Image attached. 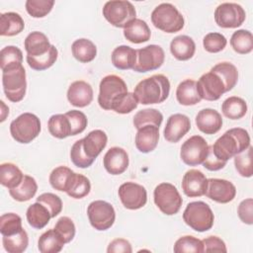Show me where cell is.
Instances as JSON below:
<instances>
[{"label": "cell", "instance_id": "cell-3", "mask_svg": "<svg viewBox=\"0 0 253 253\" xmlns=\"http://www.w3.org/2000/svg\"><path fill=\"white\" fill-rule=\"evenodd\" d=\"M127 92V86L122 77L115 74L107 75L99 85V106L106 111H111Z\"/></svg>", "mask_w": 253, "mask_h": 253}, {"label": "cell", "instance_id": "cell-54", "mask_svg": "<svg viewBox=\"0 0 253 253\" xmlns=\"http://www.w3.org/2000/svg\"><path fill=\"white\" fill-rule=\"evenodd\" d=\"M138 101L133 93L127 92L113 108L112 111L118 114H128L136 109Z\"/></svg>", "mask_w": 253, "mask_h": 253}, {"label": "cell", "instance_id": "cell-23", "mask_svg": "<svg viewBox=\"0 0 253 253\" xmlns=\"http://www.w3.org/2000/svg\"><path fill=\"white\" fill-rule=\"evenodd\" d=\"M170 51L178 60H189L195 54L196 44L193 39L189 36H177L170 42Z\"/></svg>", "mask_w": 253, "mask_h": 253}, {"label": "cell", "instance_id": "cell-28", "mask_svg": "<svg viewBox=\"0 0 253 253\" xmlns=\"http://www.w3.org/2000/svg\"><path fill=\"white\" fill-rule=\"evenodd\" d=\"M176 99L183 106H193L200 103L202 98L197 90V82L193 79L180 82L176 89Z\"/></svg>", "mask_w": 253, "mask_h": 253}, {"label": "cell", "instance_id": "cell-29", "mask_svg": "<svg viewBox=\"0 0 253 253\" xmlns=\"http://www.w3.org/2000/svg\"><path fill=\"white\" fill-rule=\"evenodd\" d=\"M25 28L22 16L15 12H6L0 15V35L13 37L20 34Z\"/></svg>", "mask_w": 253, "mask_h": 253}, {"label": "cell", "instance_id": "cell-51", "mask_svg": "<svg viewBox=\"0 0 253 253\" xmlns=\"http://www.w3.org/2000/svg\"><path fill=\"white\" fill-rule=\"evenodd\" d=\"M54 230L62 238L64 243H69L75 236V224L73 220L68 216H61L57 219Z\"/></svg>", "mask_w": 253, "mask_h": 253}, {"label": "cell", "instance_id": "cell-11", "mask_svg": "<svg viewBox=\"0 0 253 253\" xmlns=\"http://www.w3.org/2000/svg\"><path fill=\"white\" fill-rule=\"evenodd\" d=\"M214 21L216 25L224 29L240 27L246 18V13L241 5L225 2L219 4L214 10Z\"/></svg>", "mask_w": 253, "mask_h": 253}, {"label": "cell", "instance_id": "cell-27", "mask_svg": "<svg viewBox=\"0 0 253 253\" xmlns=\"http://www.w3.org/2000/svg\"><path fill=\"white\" fill-rule=\"evenodd\" d=\"M113 65L121 70L132 69L136 62V49L128 45H119L112 52Z\"/></svg>", "mask_w": 253, "mask_h": 253}, {"label": "cell", "instance_id": "cell-4", "mask_svg": "<svg viewBox=\"0 0 253 253\" xmlns=\"http://www.w3.org/2000/svg\"><path fill=\"white\" fill-rule=\"evenodd\" d=\"M151 22L155 28L168 34L181 31L185 20L179 10L171 3H161L151 13Z\"/></svg>", "mask_w": 253, "mask_h": 253}, {"label": "cell", "instance_id": "cell-57", "mask_svg": "<svg viewBox=\"0 0 253 253\" xmlns=\"http://www.w3.org/2000/svg\"><path fill=\"white\" fill-rule=\"evenodd\" d=\"M108 253H131L132 248L130 243L125 238H116L110 242L108 248Z\"/></svg>", "mask_w": 253, "mask_h": 253}, {"label": "cell", "instance_id": "cell-38", "mask_svg": "<svg viewBox=\"0 0 253 253\" xmlns=\"http://www.w3.org/2000/svg\"><path fill=\"white\" fill-rule=\"evenodd\" d=\"M90 180L86 176L74 172L66 189V194L73 199H82L90 193Z\"/></svg>", "mask_w": 253, "mask_h": 253}, {"label": "cell", "instance_id": "cell-53", "mask_svg": "<svg viewBox=\"0 0 253 253\" xmlns=\"http://www.w3.org/2000/svg\"><path fill=\"white\" fill-rule=\"evenodd\" d=\"M66 117L69 119L71 126V135H76L84 131L87 126L88 121L84 113L78 110H71L65 113Z\"/></svg>", "mask_w": 253, "mask_h": 253}, {"label": "cell", "instance_id": "cell-36", "mask_svg": "<svg viewBox=\"0 0 253 253\" xmlns=\"http://www.w3.org/2000/svg\"><path fill=\"white\" fill-rule=\"evenodd\" d=\"M221 112L227 119L239 120L247 113L246 102L237 96H231L225 99L221 105Z\"/></svg>", "mask_w": 253, "mask_h": 253}, {"label": "cell", "instance_id": "cell-39", "mask_svg": "<svg viewBox=\"0 0 253 253\" xmlns=\"http://www.w3.org/2000/svg\"><path fill=\"white\" fill-rule=\"evenodd\" d=\"M230 45L233 50L240 54H247L253 49V36L247 30H237L230 38Z\"/></svg>", "mask_w": 253, "mask_h": 253}, {"label": "cell", "instance_id": "cell-30", "mask_svg": "<svg viewBox=\"0 0 253 253\" xmlns=\"http://www.w3.org/2000/svg\"><path fill=\"white\" fill-rule=\"evenodd\" d=\"M72 55L75 59L82 63L92 61L97 55V47L93 42L88 39H78L71 45Z\"/></svg>", "mask_w": 253, "mask_h": 253}, {"label": "cell", "instance_id": "cell-26", "mask_svg": "<svg viewBox=\"0 0 253 253\" xmlns=\"http://www.w3.org/2000/svg\"><path fill=\"white\" fill-rule=\"evenodd\" d=\"M51 44L47 37L42 32H32L30 33L24 42V47L27 51V55L30 56H40L46 53Z\"/></svg>", "mask_w": 253, "mask_h": 253}, {"label": "cell", "instance_id": "cell-58", "mask_svg": "<svg viewBox=\"0 0 253 253\" xmlns=\"http://www.w3.org/2000/svg\"><path fill=\"white\" fill-rule=\"evenodd\" d=\"M203 165L206 169H208L210 171H217V170L222 169L226 165V162H223V161H220L219 159H217L213 155L211 148L209 145V151H208L207 157L205 158V160L203 162Z\"/></svg>", "mask_w": 253, "mask_h": 253}, {"label": "cell", "instance_id": "cell-15", "mask_svg": "<svg viewBox=\"0 0 253 253\" xmlns=\"http://www.w3.org/2000/svg\"><path fill=\"white\" fill-rule=\"evenodd\" d=\"M197 90L201 98L207 101H216L225 93L222 80L217 74L211 70L200 77L197 82Z\"/></svg>", "mask_w": 253, "mask_h": 253}, {"label": "cell", "instance_id": "cell-19", "mask_svg": "<svg viewBox=\"0 0 253 253\" xmlns=\"http://www.w3.org/2000/svg\"><path fill=\"white\" fill-rule=\"evenodd\" d=\"M128 154L119 146L111 147L104 155L103 164L108 173L112 175H121L128 167Z\"/></svg>", "mask_w": 253, "mask_h": 253}, {"label": "cell", "instance_id": "cell-10", "mask_svg": "<svg viewBox=\"0 0 253 253\" xmlns=\"http://www.w3.org/2000/svg\"><path fill=\"white\" fill-rule=\"evenodd\" d=\"M87 215L91 225L100 231L109 229L116 219L114 207L110 203L102 200L94 201L89 204Z\"/></svg>", "mask_w": 253, "mask_h": 253}, {"label": "cell", "instance_id": "cell-31", "mask_svg": "<svg viewBox=\"0 0 253 253\" xmlns=\"http://www.w3.org/2000/svg\"><path fill=\"white\" fill-rule=\"evenodd\" d=\"M26 216L29 224L36 229L43 228L51 218L49 211L39 202L29 206Z\"/></svg>", "mask_w": 253, "mask_h": 253}, {"label": "cell", "instance_id": "cell-34", "mask_svg": "<svg viewBox=\"0 0 253 253\" xmlns=\"http://www.w3.org/2000/svg\"><path fill=\"white\" fill-rule=\"evenodd\" d=\"M38 191V184L32 176L24 175L21 184L9 190L10 196L17 202H27L31 200Z\"/></svg>", "mask_w": 253, "mask_h": 253}, {"label": "cell", "instance_id": "cell-12", "mask_svg": "<svg viewBox=\"0 0 253 253\" xmlns=\"http://www.w3.org/2000/svg\"><path fill=\"white\" fill-rule=\"evenodd\" d=\"M164 58L165 53L160 45H146L136 49V62L132 69L140 73L156 70L164 63Z\"/></svg>", "mask_w": 253, "mask_h": 253}, {"label": "cell", "instance_id": "cell-13", "mask_svg": "<svg viewBox=\"0 0 253 253\" xmlns=\"http://www.w3.org/2000/svg\"><path fill=\"white\" fill-rule=\"evenodd\" d=\"M209 151L207 140L201 135H193L188 138L181 146L180 157L189 166L203 164Z\"/></svg>", "mask_w": 253, "mask_h": 253}, {"label": "cell", "instance_id": "cell-42", "mask_svg": "<svg viewBox=\"0 0 253 253\" xmlns=\"http://www.w3.org/2000/svg\"><path fill=\"white\" fill-rule=\"evenodd\" d=\"M23 62V52L15 45H7L0 51V67L4 71L6 69L21 65Z\"/></svg>", "mask_w": 253, "mask_h": 253}, {"label": "cell", "instance_id": "cell-33", "mask_svg": "<svg viewBox=\"0 0 253 253\" xmlns=\"http://www.w3.org/2000/svg\"><path fill=\"white\" fill-rule=\"evenodd\" d=\"M211 71L217 74L222 80L225 87V92H228L235 87L238 80V71L235 65H233L232 63L227 61L219 62L215 64L211 69Z\"/></svg>", "mask_w": 253, "mask_h": 253}, {"label": "cell", "instance_id": "cell-52", "mask_svg": "<svg viewBox=\"0 0 253 253\" xmlns=\"http://www.w3.org/2000/svg\"><path fill=\"white\" fill-rule=\"evenodd\" d=\"M37 202L42 204L49 211L51 217H55L62 211V201L55 194L43 193L37 198Z\"/></svg>", "mask_w": 253, "mask_h": 253}, {"label": "cell", "instance_id": "cell-7", "mask_svg": "<svg viewBox=\"0 0 253 253\" xmlns=\"http://www.w3.org/2000/svg\"><path fill=\"white\" fill-rule=\"evenodd\" d=\"M2 85L8 100L14 103L22 101L27 89L24 66L21 64L2 71Z\"/></svg>", "mask_w": 253, "mask_h": 253}, {"label": "cell", "instance_id": "cell-1", "mask_svg": "<svg viewBox=\"0 0 253 253\" xmlns=\"http://www.w3.org/2000/svg\"><path fill=\"white\" fill-rule=\"evenodd\" d=\"M249 145L250 136L248 131L241 127H233L225 131L210 146L217 159L227 163L230 158L248 148Z\"/></svg>", "mask_w": 253, "mask_h": 253}, {"label": "cell", "instance_id": "cell-40", "mask_svg": "<svg viewBox=\"0 0 253 253\" xmlns=\"http://www.w3.org/2000/svg\"><path fill=\"white\" fill-rule=\"evenodd\" d=\"M57 56H58V50L53 44H51L49 50L42 55H40V56L27 55V62L32 69L42 71L51 67L55 63Z\"/></svg>", "mask_w": 253, "mask_h": 253}, {"label": "cell", "instance_id": "cell-49", "mask_svg": "<svg viewBox=\"0 0 253 253\" xmlns=\"http://www.w3.org/2000/svg\"><path fill=\"white\" fill-rule=\"evenodd\" d=\"M70 159L72 163L79 168H88L95 161L85 153L83 149V138L76 140L71 146Z\"/></svg>", "mask_w": 253, "mask_h": 253}, {"label": "cell", "instance_id": "cell-44", "mask_svg": "<svg viewBox=\"0 0 253 253\" xmlns=\"http://www.w3.org/2000/svg\"><path fill=\"white\" fill-rule=\"evenodd\" d=\"M73 171L66 166H58L54 168L49 175V183L51 187L60 192H66Z\"/></svg>", "mask_w": 253, "mask_h": 253}, {"label": "cell", "instance_id": "cell-56", "mask_svg": "<svg viewBox=\"0 0 253 253\" xmlns=\"http://www.w3.org/2000/svg\"><path fill=\"white\" fill-rule=\"evenodd\" d=\"M204 252H226V245L222 239L217 236H209L202 240Z\"/></svg>", "mask_w": 253, "mask_h": 253}, {"label": "cell", "instance_id": "cell-14", "mask_svg": "<svg viewBox=\"0 0 253 253\" xmlns=\"http://www.w3.org/2000/svg\"><path fill=\"white\" fill-rule=\"evenodd\" d=\"M118 194L123 206L127 210L141 209L147 202V192L145 188L133 182L122 184L119 187Z\"/></svg>", "mask_w": 253, "mask_h": 253}, {"label": "cell", "instance_id": "cell-59", "mask_svg": "<svg viewBox=\"0 0 253 253\" xmlns=\"http://www.w3.org/2000/svg\"><path fill=\"white\" fill-rule=\"evenodd\" d=\"M0 103H1V106H2V115H1V122H4V121H5V115H4V113H6V114L8 115V114H9V108H7L6 110H4V108H5V104H4V102H3V101H1Z\"/></svg>", "mask_w": 253, "mask_h": 253}, {"label": "cell", "instance_id": "cell-22", "mask_svg": "<svg viewBox=\"0 0 253 253\" xmlns=\"http://www.w3.org/2000/svg\"><path fill=\"white\" fill-rule=\"evenodd\" d=\"M159 140V127L152 125L144 126L137 129L134 143L136 148L142 153L153 151Z\"/></svg>", "mask_w": 253, "mask_h": 253}, {"label": "cell", "instance_id": "cell-17", "mask_svg": "<svg viewBox=\"0 0 253 253\" xmlns=\"http://www.w3.org/2000/svg\"><path fill=\"white\" fill-rule=\"evenodd\" d=\"M208 179L206 175L197 169L188 170L182 179V190L190 198L202 197L206 194Z\"/></svg>", "mask_w": 253, "mask_h": 253}, {"label": "cell", "instance_id": "cell-37", "mask_svg": "<svg viewBox=\"0 0 253 253\" xmlns=\"http://www.w3.org/2000/svg\"><path fill=\"white\" fill-rule=\"evenodd\" d=\"M49 133L56 138L63 139L71 135V126L65 114L52 115L47 122Z\"/></svg>", "mask_w": 253, "mask_h": 253}, {"label": "cell", "instance_id": "cell-18", "mask_svg": "<svg viewBox=\"0 0 253 253\" xmlns=\"http://www.w3.org/2000/svg\"><path fill=\"white\" fill-rule=\"evenodd\" d=\"M191 129L190 119L183 114L171 115L164 127V137L169 142H178Z\"/></svg>", "mask_w": 253, "mask_h": 253}, {"label": "cell", "instance_id": "cell-2", "mask_svg": "<svg viewBox=\"0 0 253 253\" xmlns=\"http://www.w3.org/2000/svg\"><path fill=\"white\" fill-rule=\"evenodd\" d=\"M170 93L169 79L163 74H154L139 81L133 91L138 103L142 105L164 102Z\"/></svg>", "mask_w": 253, "mask_h": 253}, {"label": "cell", "instance_id": "cell-41", "mask_svg": "<svg viewBox=\"0 0 253 253\" xmlns=\"http://www.w3.org/2000/svg\"><path fill=\"white\" fill-rule=\"evenodd\" d=\"M2 243L4 249L8 253H22L29 245L28 233L25 229H22L20 232L14 235L3 236Z\"/></svg>", "mask_w": 253, "mask_h": 253}, {"label": "cell", "instance_id": "cell-48", "mask_svg": "<svg viewBox=\"0 0 253 253\" xmlns=\"http://www.w3.org/2000/svg\"><path fill=\"white\" fill-rule=\"evenodd\" d=\"M54 5L53 0H27L26 10L33 18H42L46 16Z\"/></svg>", "mask_w": 253, "mask_h": 253}, {"label": "cell", "instance_id": "cell-16", "mask_svg": "<svg viewBox=\"0 0 253 253\" xmlns=\"http://www.w3.org/2000/svg\"><path fill=\"white\" fill-rule=\"evenodd\" d=\"M205 195L209 199L216 203L227 204L235 198L236 188L228 180L211 178L208 179V185Z\"/></svg>", "mask_w": 253, "mask_h": 253}, {"label": "cell", "instance_id": "cell-47", "mask_svg": "<svg viewBox=\"0 0 253 253\" xmlns=\"http://www.w3.org/2000/svg\"><path fill=\"white\" fill-rule=\"evenodd\" d=\"M233 157L235 169L239 175L245 178H250L252 176V146L249 145L248 148Z\"/></svg>", "mask_w": 253, "mask_h": 253}, {"label": "cell", "instance_id": "cell-8", "mask_svg": "<svg viewBox=\"0 0 253 253\" xmlns=\"http://www.w3.org/2000/svg\"><path fill=\"white\" fill-rule=\"evenodd\" d=\"M153 199L156 207L166 215L177 213L182 206L183 200L177 188L170 183H160L153 192Z\"/></svg>", "mask_w": 253, "mask_h": 253}, {"label": "cell", "instance_id": "cell-21", "mask_svg": "<svg viewBox=\"0 0 253 253\" xmlns=\"http://www.w3.org/2000/svg\"><path fill=\"white\" fill-rule=\"evenodd\" d=\"M196 125L202 132L214 134L222 126V118L214 109H203L196 116Z\"/></svg>", "mask_w": 253, "mask_h": 253}, {"label": "cell", "instance_id": "cell-45", "mask_svg": "<svg viewBox=\"0 0 253 253\" xmlns=\"http://www.w3.org/2000/svg\"><path fill=\"white\" fill-rule=\"evenodd\" d=\"M173 250L175 253H202L204 252V244L195 236L185 235L176 240Z\"/></svg>", "mask_w": 253, "mask_h": 253}, {"label": "cell", "instance_id": "cell-35", "mask_svg": "<svg viewBox=\"0 0 253 253\" xmlns=\"http://www.w3.org/2000/svg\"><path fill=\"white\" fill-rule=\"evenodd\" d=\"M64 244L54 228L43 232L38 240V248L42 253H58L62 250Z\"/></svg>", "mask_w": 253, "mask_h": 253}, {"label": "cell", "instance_id": "cell-24", "mask_svg": "<svg viewBox=\"0 0 253 253\" xmlns=\"http://www.w3.org/2000/svg\"><path fill=\"white\" fill-rule=\"evenodd\" d=\"M124 36L132 43H141L149 41L151 32L145 21L135 18L124 28Z\"/></svg>", "mask_w": 253, "mask_h": 253}, {"label": "cell", "instance_id": "cell-55", "mask_svg": "<svg viewBox=\"0 0 253 253\" xmlns=\"http://www.w3.org/2000/svg\"><path fill=\"white\" fill-rule=\"evenodd\" d=\"M237 213L243 223L251 225L253 223V200L251 198L243 200L238 206Z\"/></svg>", "mask_w": 253, "mask_h": 253}, {"label": "cell", "instance_id": "cell-9", "mask_svg": "<svg viewBox=\"0 0 253 253\" xmlns=\"http://www.w3.org/2000/svg\"><path fill=\"white\" fill-rule=\"evenodd\" d=\"M103 16L114 27L125 28L127 23L135 19L136 11L129 1L113 0L105 3Z\"/></svg>", "mask_w": 253, "mask_h": 253}, {"label": "cell", "instance_id": "cell-32", "mask_svg": "<svg viewBox=\"0 0 253 253\" xmlns=\"http://www.w3.org/2000/svg\"><path fill=\"white\" fill-rule=\"evenodd\" d=\"M23 178L24 174L16 164L6 162L0 165V183L8 190L18 187Z\"/></svg>", "mask_w": 253, "mask_h": 253}, {"label": "cell", "instance_id": "cell-46", "mask_svg": "<svg viewBox=\"0 0 253 253\" xmlns=\"http://www.w3.org/2000/svg\"><path fill=\"white\" fill-rule=\"evenodd\" d=\"M22 227V218L14 213L7 212L0 217V232L2 236H10L20 232Z\"/></svg>", "mask_w": 253, "mask_h": 253}, {"label": "cell", "instance_id": "cell-43", "mask_svg": "<svg viewBox=\"0 0 253 253\" xmlns=\"http://www.w3.org/2000/svg\"><path fill=\"white\" fill-rule=\"evenodd\" d=\"M163 121V115L156 109H144L138 111L133 117V126L136 129L147 126L152 125L160 126Z\"/></svg>", "mask_w": 253, "mask_h": 253}, {"label": "cell", "instance_id": "cell-20", "mask_svg": "<svg viewBox=\"0 0 253 253\" xmlns=\"http://www.w3.org/2000/svg\"><path fill=\"white\" fill-rule=\"evenodd\" d=\"M67 100L78 108H84L93 100V89L89 83L83 80H77L70 84L67 90Z\"/></svg>", "mask_w": 253, "mask_h": 253}, {"label": "cell", "instance_id": "cell-6", "mask_svg": "<svg viewBox=\"0 0 253 253\" xmlns=\"http://www.w3.org/2000/svg\"><path fill=\"white\" fill-rule=\"evenodd\" d=\"M41 132V121L32 113H24L10 124V133L19 143H30Z\"/></svg>", "mask_w": 253, "mask_h": 253}, {"label": "cell", "instance_id": "cell-5", "mask_svg": "<svg viewBox=\"0 0 253 253\" xmlns=\"http://www.w3.org/2000/svg\"><path fill=\"white\" fill-rule=\"evenodd\" d=\"M183 219L192 229L199 232H205L212 227L214 215L207 203L198 201L191 202L187 205L183 212Z\"/></svg>", "mask_w": 253, "mask_h": 253}, {"label": "cell", "instance_id": "cell-25", "mask_svg": "<svg viewBox=\"0 0 253 253\" xmlns=\"http://www.w3.org/2000/svg\"><path fill=\"white\" fill-rule=\"evenodd\" d=\"M108 136L102 129H94L83 138V149L87 156L96 159L97 156L106 147Z\"/></svg>", "mask_w": 253, "mask_h": 253}, {"label": "cell", "instance_id": "cell-50", "mask_svg": "<svg viewBox=\"0 0 253 253\" xmlns=\"http://www.w3.org/2000/svg\"><path fill=\"white\" fill-rule=\"evenodd\" d=\"M227 40L220 33H209L204 37L203 45L204 48L211 53H216L224 49L226 46Z\"/></svg>", "mask_w": 253, "mask_h": 253}]
</instances>
